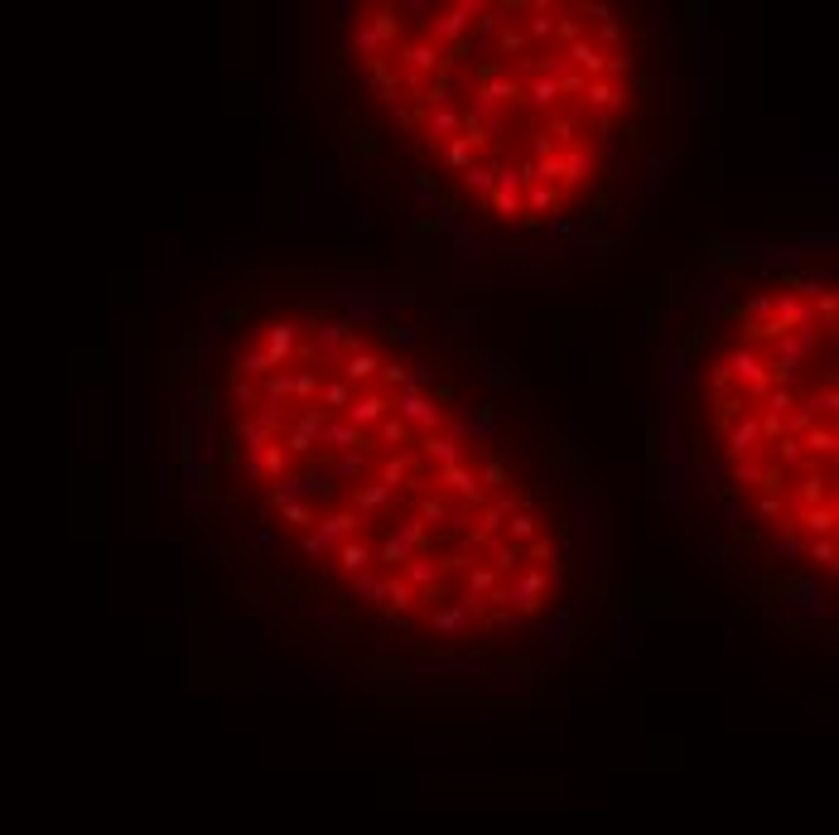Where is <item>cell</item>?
Masks as SVG:
<instances>
[{
	"label": "cell",
	"instance_id": "obj_1",
	"mask_svg": "<svg viewBox=\"0 0 839 835\" xmlns=\"http://www.w3.org/2000/svg\"><path fill=\"white\" fill-rule=\"evenodd\" d=\"M217 449L275 546L401 642L502 647L565 599L569 517L541 454L396 324L256 309L222 362Z\"/></svg>",
	"mask_w": 839,
	"mask_h": 835
},
{
	"label": "cell",
	"instance_id": "obj_2",
	"mask_svg": "<svg viewBox=\"0 0 839 835\" xmlns=\"http://www.w3.org/2000/svg\"><path fill=\"white\" fill-rule=\"evenodd\" d=\"M348 63L420 174L502 232L589 213L647 102L642 39L603 0H372Z\"/></svg>",
	"mask_w": 839,
	"mask_h": 835
},
{
	"label": "cell",
	"instance_id": "obj_3",
	"mask_svg": "<svg viewBox=\"0 0 839 835\" xmlns=\"http://www.w3.org/2000/svg\"><path fill=\"white\" fill-rule=\"evenodd\" d=\"M700 435L738 527L772 556L835 570V290L753 280L700 362Z\"/></svg>",
	"mask_w": 839,
	"mask_h": 835
}]
</instances>
